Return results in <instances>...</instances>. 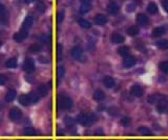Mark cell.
Here are the masks:
<instances>
[{"label": "cell", "instance_id": "cell-1", "mask_svg": "<svg viewBox=\"0 0 168 140\" xmlns=\"http://www.w3.org/2000/svg\"><path fill=\"white\" fill-rule=\"evenodd\" d=\"M58 104L62 110H69L73 106V100L69 96L65 94H60L58 96Z\"/></svg>", "mask_w": 168, "mask_h": 140}, {"label": "cell", "instance_id": "cell-2", "mask_svg": "<svg viewBox=\"0 0 168 140\" xmlns=\"http://www.w3.org/2000/svg\"><path fill=\"white\" fill-rule=\"evenodd\" d=\"M157 109L160 113H167L168 112V97L160 95L159 100H158V102H157Z\"/></svg>", "mask_w": 168, "mask_h": 140}, {"label": "cell", "instance_id": "cell-3", "mask_svg": "<svg viewBox=\"0 0 168 140\" xmlns=\"http://www.w3.org/2000/svg\"><path fill=\"white\" fill-rule=\"evenodd\" d=\"M10 118L13 121H19L22 118V112L18 108H13L10 111Z\"/></svg>", "mask_w": 168, "mask_h": 140}, {"label": "cell", "instance_id": "cell-4", "mask_svg": "<svg viewBox=\"0 0 168 140\" xmlns=\"http://www.w3.org/2000/svg\"><path fill=\"white\" fill-rule=\"evenodd\" d=\"M71 55L76 60H81L82 56H83V51H82V49L80 48L79 45H76L71 50Z\"/></svg>", "mask_w": 168, "mask_h": 140}, {"label": "cell", "instance_id": "cell-5", "mask_svg": "<svg viewBox=\"0 0 168 140\" xmlns=\"http://www.w3.org/2000/svg\"><path fill=\"white\" fill-rule=\"evenodd\" d=\"M77 121L80 123V124H83V125H87L89 123L93 122L91 118L86 114H79L77 116Z\"/></svg>", "mask_w": 168, "mask_h": 140}, {"label": "cell", "instance_id": "cell-6", "mask_svg": "<svg viewBox=\"0 0 168 140\" xmlns=\"http://www.w3.org/2000/svg\"><path fill=\"white\" fill-rule=\"evenodd\" d=\"M23 70L28 73H30L35 70V62L32 58H26L23 62Z\"/></svg>", "mask_w": 168, "mask_h": 140}, {"label": "cell", "instance_id": "cell-7", "mask_svg": "<svg viewBox=\"0 0 168 140\" xmlns=\"http://www.w3.org/2000/svg\"><path fill=\"white\" fill-rule=\"evenodd\" d=\"M28 36V31H24V30H22V28H20V31L14 35L13 38H14V40L17 41V42H21V41H23Z\"/></svg>", "mask_w": 168, "mask_h": 140}, {"label": "cell", "instance_id": "cell-8", "mask_svg": "<svg viewBox=\"0 0 168 140\" xmlns=\"http://www.w3.org/2000/svg\"><path fill=\"white\" fill-rule=\"evenodd\" d=\"M130 93H132V95H134L135 97H142L144 92H143V88L140 85L135 84V85H132L130 88Z\"/></svg>", "mask_w": 168, "mask_h": 140}, {"label": "cell", "instance_id": "cell-9", "mask_svg": "<svg viewBox=\"0 0 168 140\" xmlns=\"http://www.w3.org/2000/svg\"><path fill=\"white\" fill-rule=\"evenodd\" d=\"M136 62H137V59L134 56H127L125 57L124 60H123V67L128 69V67H134L136 64Z\"/></svg>", "mask_w": 168, "mask_h": 140}, {"label": "cell", "instance_id": "cell-10", "mask_svg": "<svg viewBox=\"0 0 168 140\" xmlns=\"http://www.w3.org/2000/svg\"><path fill=\"white\" fill-rule=\"evenodd\" d=\"M148 17H147L145 14L143 13H140L137 15V22H138V24H140V25L142 26H145L148 24Z\"/></svg>", "mask_w": 168, "mask_h": 140}, {"label": "cell", "instance_id": "cell-11", "mask_svg": "<svg viewBox=\"0 0 168 140\" xmlns=\"http://www.w3.org/2000/svg\"><path fill=\"white\" fill-rule=\"evenodd\" d=\"M33 23H34V19H33V17H32V16H28V17L24 19L23 23H22V28H22V30L28 31V30L32 28Z\"/></svg>", "mask_w": 168, "mask_h": 140}, {"label": "cell", "instance_id": "cell-12", "mask_svg": "<svg viewBox=\"0 0 168 140\" xmlns=\"http://www.w3.org/2000/svg\"><path fill=\"white\" fill-rule=\"evenodd\" d=\"M91 1H88V0H83L81 2V5H80V13L81 14H85L87 13V12L91 10Z\"/></svg>", "mask_w": 168, "mask_h": 140}, {"label": "cell", "instance_id": "cell-13", "mask_svg": "<svg viewBox=\"0 0 168 140\" xmlns=\"http://www.w3.org/2000/svg\"><path fill=\"white\" fill-rule=\"evenodd\" d=\"M119 10H120V7H119L118 3L114 2V1H112V2L108 3V5H107L108 13H110V14H112V15H114V14L118 13Z\"/></svg>", "mask_w": 168, "mask_h": 140}, {"label": "cell", "instance_id": "cell-14", "mask_svg": "<svg viewBox=\"0 0 168 140\" xmlns=\"http://www.w3.org/2000/svg\"><path fill=\"white\" fill-rule=\"evenodd\" d=\"M110 40L114 44H119V43H122L124 41V37L121 34H119V33H114L112 35V37H110Z\"/></svg>", "mask_w": 168, "mask_h": 140}, {"label": "cell", "instance_id": "cell-15", "mask_svg": "<svg viewBox=\"0 0 168 140\" xmlns=\"http://www.w3.org/2000/svg\"><path fill=\"white\" fill-rule=\"evenodd\" d=\"M95 22L98 25H104V24L107 22V18L103 14H97L95 17Z\"/></svg>", "mask_w": 168, "mask_h": 140}, {"label": "cell", "instance_id": "cell-16", "mask_svg": "<svg viewBox=\"0 0 168 140\" xmlns=\"http://www.w3.org/2000/svg\"><path fill=\"white\" fill-rule=\"evenodd\" d=\"M166 32V28L165 26H158V28H155L151 32L152 34V37H160L162 35H164Z\"/></svg>", "mask_w": 168, "mask_h": 140}, {"label": "cell", "instance_id": "cell-17", "mask_svg": "<svg viewBox=\"0 0 168 140\" xmlns=\"http://www.w3.org/2000/svg\"><path fill=\"white\" fill-rule=\"evenodd\" d=\"M103 84L107 88H112V86H114V84H116V81H114V78L110 77V76H106V77L103 78Z\"/></svg>", "mask_w": 168, "mask_h": 140}, {"label": "cell", "instance_id": "cell-18", "mask_svg": "<svg viewBox=\"0 0 168 140\" xmlns=\"http://www.w3.org/2000/svg\"><path fill=\"white\" fill-rule=\"evenodd\" d=\"M48 86L45 85V84H40V85L37 88V94H38L39 96H45L46 94H48Z\"/></svg>", "mask_w": 168, "mask_h": 140}, {"label": "cell", "instance_id": "cell-19", "mask_svg": "<svg viewBox=\"0 0 168 140\" xmlns=\"http://www.w3.org/2000/svg\"><path fill=\"white\" fill-rule=\"evenodd\" d=\"M118 53L121 56L127 57L128 55H129V48L126 46V45H122V46H120V48L118 49Z\"/></svg>", "mask_w": 168, "mask_h": 140}, {"label": "cell", "instance_id": "cell-20", "mask_svg": "<svg viewBox=\"0 0 168 140\" xmlns=\"http://www.w3.org/2000/svg\"><path fill=\"white\" fill-rule=\"evenodd\" d=\"M16 97V91L15 90H9L5 94V101L11 102L15 99Z\"/></svg>", "mask_w": 168, "mask_h": 140}, {"label": "cell", "instance_id": "cell-21", "mask_svg": "<svg viewBox=\"0 0 168 140\" xmlns=\"http://www.w3.org/2000/svg\"><path fill=\"white\" fill-rule=\"evenodd\" d=\"M105 98V94L103 93V91L101 90H97L94 93V99L97 100V101H101Z\"/></svg>", "mask_w": 168, "mask_h": 140}, {"label": "cell", "instance_id": "cell-22", "mask_svg": "<svg viewBox=\"0 0 168 140\" xmlns=\"http://www.w3.org/2000/svg\"><path fill=\"white\" fill-rule=\"evenodd\" d=\"M28 96V99H30V103L35 104V103H37V102L39 101V95L37 94V93L30 92Z\"/></svg>", "mask_w": 168, "mask_h": 140}, {"label": "cell", "instance_id": "cell-23", "mask_svg": "<svg viewBox=\"0 0 168 140\" xmlns=\"http://www.w3.org/2000/svg\"><path fill=\"white\" fill-rule=\"evenodd\" d=\"M147 11H148V13L151 14V15H155V14L158 13V5L155 4V2H150L147 5Z\"/></svg>", "mask_w": 168, "mask_h": 140}, {"label": "cell", "instance_id": "cell-24", "mask_svg": "<svg viewBox=\"0 0 168 140\" xmlns=\"http://www.w3.org/2000/svg\"><path fill=\"white\" fill-rule=\"evenodd\" d=\"M157 45L159 49L162 50H167L168 49V40L167 39H161V40L157 41Z\"/></svg>", "mask_w": 168, "mask_h": 140}, {"label": "cell", "instance_id": "cell-25", "mask_svg": "<svg viewBox=\"0 0 168 140\" xmlns=\"http://www.w3.org/2000/svg\"><path fill=\"white\" fill-rule=\"evenodd\" d=\"M126 32H127V34L129 35V36H136V35L139 34V28L136 25H132L127 28Z\"/></svg>", "mask_w": 168, "mask_h": 140}, {"label": "cell", "instance_id": "cell-26", "mask_svg": "<svg viewBox=\"0 0 168 140\" xmlns=\"http://www.w3.org/2000/svg\"><path fill=\"white\" fill-rule=\"evenodd\" d=\"M17 64H18V62L16 58H10L9 60L5 62V65H7V67H9V69H15V67H17Z\"/></svg>", "mask_w": 168, "mask_h": 140}, {"label": "cell", "instance_id": "cell-27", "mask_svg": "<svg viewBox=\"0 0 168 140\" xmlns=\"http://www.w3.org/2000/svg\"><path fill=\"white\" fill-rule=\"evenodd\" d=\"M19 102H20V104H22V106H24L30 104V99H28V95H21V96H20V97H19Z\"/></svg>", "mask_w": 168, "mask_h": 140}, {"label": "cell", "instance_id": "cell-28", "mask_svg": "<svg viewBox=\"0 0 168 140\" xmlns=\"http://www.w3.org/2000/svg\"><path fill=\"white\" fill-rule=\"evenodd\" d=\"M24 135H37V131L32 127H26L23 130Z\"/></svg>", "mask_w": 168, "mask_h": 140}, {"label": "cell", "instance_id": "cell-29", "mask_svg": "<svg viewBox=\"0 0 168 140\" xmlns=\"http://www.w3.org/2000/svg\"><path fill=\"white\" fill-rule=\"evenodd\" d=\"M79 25L83 28H89L91 26V23L86 19H80L79 20Z\"/></svg>", "mask_w": 168, "mask_h": 140}, {"label": "cell", "instance_id": "cell-30", "mask_svg": "<svg viewBox=\"0 0 168 140\" xmlns=\"http://www.w3.org/2000/svg\"><path fill=\"white\" fill-rule=\"evenodd\" d=\"M159 67L163 73L168 74V61H162V62H160Z\"/></svg>", "mask_w": 168, "mask_h": 140}, {"label": "cell", "instance_id": "cell-31", "mask_svg": "<svg viewBox=\"0 0 168 140\" xmlns=\"http://www.w3.org/2000/svg\"><path fill=\"white\" fill-rule=\"evenodd\" d=\"M138 132L142 135H151V131L146 127H140L138 129Z\"/></svg>", "mask_w": 168, "mask_h": 140}, {"label": "cell", "instance_id": "cell-32", "mask_svg": "<svg viewBox=\"0 0 168 140\" xmlns=\"http://www.w3.org/2000/svg\"><path fill=\"white\" fill-rule=\"evenodd\" d=\"M36 9L38 10L40 13H43V12H45L46 5L44 4V2H42V1H39V2H37V4H36Z\"/></svg>", "mask_w": 168, "mask_h": 140}, {"label": "cell", "instance_id": "cell-33", "mask_svg": "<svg viewBox=\"0 0 168 140\" xmlns=\"http://www.w3.org/2000/svg\"><path fill=\"white\" fill-rule=\"evenodd\" d=\"M38 39H39V41H40L41 43H43V44H46V43L50 41V37L46 34H41Z\"/></svg>", "mask_w": 168, "mask_h": 140}, {"label": "cell", "instance_id": "cell-34", "mask_svg": "<svg viewBox=\"0 0 168 140\" xmlns=\"http://www.w3.org/2000/svg\"><path fill=\"white\" fill-rule=\"evenodd\" d=\"M40 50H41V46L39 44H36V43H35V44H32L30 48H28V51L32 53H37Z\"/></svg>", "mask_w": 168, "mask_h": 140}, {"label": "cell", "instance_id": "cell-35", "mask_svg": "<svg viewBox=\"0 0 168 140\" xmlns=\"http://www.w3.org/2000/svg\"><path fill=\"white\" fill-rule=\"evenodd\" d=\"M57 74H58V77L60 78H63V76H64L65 74V69L64 67H62V65H60V67H58V70H57Z\"/></svg>", "mask_w": 168, "mask_h": 140}, {"label": "cell", "instance_id": "cell-36", "mask_svg": "<svg viewBox=\"0 0 168 140\" xmlns=\"http://www.w3.org/2000/svg\"><path fill=\"white\" fill-rule=\"evenodd\" d=\"M5 12H7V10H5V7L2 4V3H0V18L4 17Z\"/></svg>", "mask_w": 168, "mask_h": 140}, {"label": "cell", "instance_id": "cell-37", "mask_svg": "<svg viewBox=\"0 0 168 140\" xmlns=\"http://www.w3.org/2000/svg\"><path fill=\"white\" fill-rule=\"evenodd\" d=\"M63 18H64V12H63V11L58 12V15H57V20H58L59 23H60V22H62Z\"/></svg>", "mask_w": 168, "mask_h": 140}, {"label": "cell", "instance_id": "cell-38", "mask_svg": "<svg viewBox=\"0 0 168 140\" xmlns=\"http://www.w3.org/2000/svg\"><path fill=\"white\" fill-rule=\"evenodd\" d=\"M129 122H130V118H129V117H124V118L121 119V123H122L123 125L129 124Z\"/></svg>", "mask_w": 168, "mask_h": 140}, {"label": "cell", "instance_id": "cell-39", "mask_svg": "<svg viewBox=\"0 0 168 140\" xmlns=\"http://www.w3.org/2000/svg\"><path fill=\"white\" fill-rule=\"evenodd\" d=\"M7 76L4 75H0V85H3V84H5V82H7Z\"/></svg>", "mask_w": 168, "mask_h": 140}, {"label": "cell", "instance_id": "cell-40", "mask_svg": "<svg viewBox=\"0 0 168 140\" xmlns=\"http://www.w3.org/2000/svg\"><path fill=\"white\" fill-rule=\"evenodd\" d=\"M162 5H163L164 10H165V11L168 13V0H165V1H163V2H162Z\"/></svg>", "mask_w": 168, "mask_h": 140}, {"label": "cell", "instance_id": "cell-41", "mask_svg": "<svg viewBox=\"0 0 168 140\" xmlns=\"http://www.w3.org/2000/svg\"><path fill=\"white\" fill-rule=\"evenodd\" d=\"M134 10H135V5H134V4L127 5V11H128V12H132Z\"/></svg>", "mask_w": 168, "mask_h": 140}, {"label": "cell", "instance_id": "cell-42", "mask_svg": "<svg viewBox=\"0 0 168 140\" xmlns=\"http://www.w3.org/2000/svg\"><path fill=\"white\" fill-rule=\"evenodd\" d=\"M65 123H73V120L71 119V117H65Z\"/></svg>", "mask_w": 168, "mask_h": 140}, {"label": "cell", "instance_id": "cell-43", "mask_svg": "<svg viewBox=\"0 0 168 140\" xmlns=\"http://www.w3.org/2000/svg\"><path fill=\"white\" fill-rule=\"evenodd\" d=\"M1 45H2V42H1V41H0V46H1Z\"/></svg>", "mask_w": 168, "mask_h": 140}, {"label": "cell", "instance_id": "cell-44", "mask_svg": "<svg viewBox=\"0 0 168 140\" xmlns=\"http://www.w3.org/2000/svg\"><path fill=\"white\" fill-rule=\"evenodd\" d=\"M128 140H136V139H128Z\"/></svg>", "mask_w": 168, "mask_h": 140}]
</instances>
